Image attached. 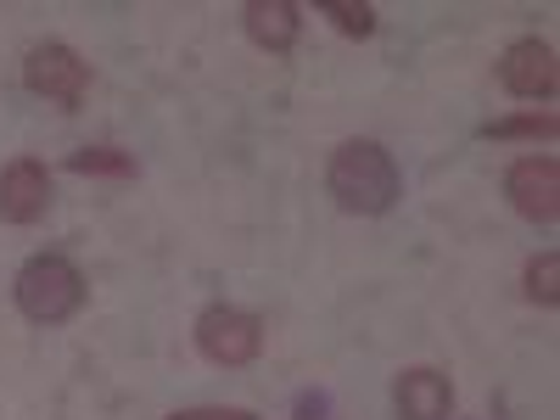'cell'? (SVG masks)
<instances>
[{
	"instance_id": "9",
	"label": "cell",
	"mask_w": 560,
	"mask_h": 420,
	"mask_svg": "<svg viewBox=\"0 0 560 420\" xmlns=\"http://www.w3.org/2000/svg\"><path fill=\"white\" fill-rule=\"evenodd\" d=\"M242 23H247L258 51H275V57H287L298 45V34H303V12L292 7V0H247Z\"/></svg>"
},
{
	"instance_id": "6",
	"label": "cell",
	"mask_w": 560,
	"mask_h": 420,
	"mask_svg": "<svg viewBox=\"0 0 560 420\" xmlns=\"http://www.w3.org/2000/svg\"><path fill=\"white\" fill-rule=\"evenodd\" d=\"M504 197L516 202L522 219L555 224L560 219V163L555 158H516L504 174Z\"/></svg>"
},
{
	"instance_id": "11",
	"label": "cell",
	"mask_w": 560,
	"mask_h": 420,
	"mask_svg": "<svg viewBox=\"0 0 560 420\" xmlns=\"http://www.w3.org/2000/svg\"><path fill=\"white\" fill-rule=\"evenodd\" d=\"M68 168H73V174L129 179V174H135V158H129V152H118V147H84V152H73V158H68Z\"/></svg>"
},
{
	"instance_id": "4",
	"label": "cell",
	"mask_w": 560,
	"mask_h": 420,
	"mask_svg": "<svg viewBox=\"0 0 560 420\" xmlns=\"http://www.w3.org/2000/svg\"><path fill=\"white\" fill-rule=\"evenodd\" d=\"M23 84L34 90L39 102H51L62 113H79L84 90H90V62L73 51V45L45 39V45H34L28 62H23Z\"/></svg>"
},
{
	"instance_id": "13",
	"label": "cell",
	"mask_w": 560,
	"mask_h": 420,
	"mask_svg": "<svg viewBox=\"0 0 560 420\" xmlns=\"http://www.w3.org/2000/svg\"><path fill=\"white\" fill-rule=\"evenodd\" d=\"M319 12L331 18L348 39H370V34H376V7H364V0H359V7H353V0H319Z\"/></svg>"
},
{
	"instance_id": "12",
	"label": "cell",
	"mask_w": 560,
	"mask_h": 420,
	"mask_svg": "<svg viewBox=\"0 0 560 420\" xmlns=\"http://www.w3.org/2000/svg\"><path fill=\"white\" fill-rule=\"evenodd\" d=\"M522 280H527V298H533V303L555 308V303H560V253H538Z\"/></svg>"
},
{
	"instance_id": "10",
	"label": "cell",
	"mask_w": 560,
	"mask_h": 420,
	"mask_svg": "<svg viewBox=\"0 0 560 420\" xmlns=\"http://www.w3.org/2000/svg\"><path fill=\"white\" fill-rule=\"evenodd\" d=\"M555 129H560V118L533 107V113H516V118H493L482 135H488V140H549Z\"/></svg>"
},
{
	"instance_id": "5",
	"label": "cell",
	"mask_w": 560,
	"mask_h": 420,
	"mask_svg": "<svg viewBox=\"0 0 560 420\" xmlns=\"http://www.w3.org/2000/svg\"><path fill=\"white\" fill-rule=\"evenodd\" d=\"M499 84H504L516 102H549L555 84H560L555 45L538 39V34H527V39H516V45H504V57H499Z\"/></svg>"
},
{
	"instance_id": "8",
	"label": "cell",
	"mask_w": 560,
	"mask_h": 420,
	"mask_svg": "<svg viewBox=\"0 0 560 420\" xmlns=\"http://www.w3.org/2000/svg\"><path fill=\"white\" fill-rule=\"evenodd\" d=\"M454 415V382L432 364H415L398 376V420H448Z\"/></svg>"
},
{
	"instance_id": "14",
	"label": "cell",
	"mask_w": 560,
	"mask_h": 420,
	"mask_svg": "<svg viewBox=\"0 0 560 420\" xmlns=\"http://www.w3.org/2000/svg\"><path fill=\"white\" fill-rule=\"evenodd\" d=\"M168 420H258L253 409H230V404H197V409H174Z\"/></svg>"
},
{
	"instance_id": "3",
	"label": "cell",
	"mask_w": 560,
	"mask_h": 420,
	"mask_svg": "<svg viewBox=\"0 0 560 420\" xmlns=\"http://www.w3.org/2000/svg\"><path fill=\"white\" fill-rule=\"evenodd\" d=\"M197 353L219 370H242L264 353V319L247 314V308H230V303H213L202 308L197 319Z\"/></svg>"
},
{
	"instance_id": "2",
	"label": "cell",
	"mask_w": 560,
	"mask_h": 420,
	"mask_svg": "<svg viewBox=\"0 0 560 420\" xmlns=\"http://www.w3.org/2000/svg\"><path fill=\"white\" fill-rule=\"evenodd\" d=\"M12 298H18L23 319H34V325H62V319H73V314L84 308L90 287H84V275H79L73 258H62V253H34V258L18 269V280H12Z\"/></svg>"
},
{
	"instance_id": "1",
	"label": "cell",
	"mask_w": 560,
	"mask_h": 420,
	"mask_svg": "<svg viewBox=\"0 0 560 420\" xmlns=\"http://www.w3.org/2000/svg\"><path fill=\"white\" fill-rule=\"evenodd\" d=\"M325 185H331V197L359 219H382L404 197L398 163L382 140H342L331 152V168H325Z\"/></svg>"
},
{
	"instance_id": "7",
	"label": "cell",
	"mask_w": 560,
	"mask_h": 420,
	"mask_svg": "<svg viewBox=\"0 0 560 420\" xmlns=\"http://www.w3.org/2000/svg\"><path fill=\"white\" fill-rule=\"evenodd\" d=\"M51 208V168L39 158H12L0 168V219L7 224H34Z\"/></svg>"
}]
</instances>
